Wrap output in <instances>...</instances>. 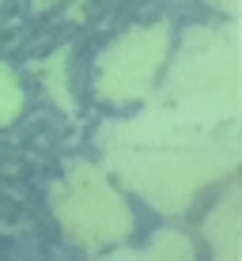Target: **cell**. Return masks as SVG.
Wrapping results in <instances>:
<instances>
[{"mask_svg": "<svg viewBox=\"0 0 242 261\" xmlns=\"http://www.w3.org/2000/svg\"><path fill=\"white\" fill-rule=\"evenodd\" d=\"M163 53V34H132L125 46H118V68L106 72V80L118 84V95L129 98L137 95V87L148 80V72H155V61Z\"/></svg>", "mask_w": 242, "mask_h": 261, "instance_id": "2", "label": "cell"}, {"mask_svg": "<svg viewBox=\"0 0 242 261\" xmlns=\"http://www.w3.org/2000/svg\"><path fill=\"white\" fill-rule=\"evenodd\" d=\"M57 212L72 227L68 235L87 239V242L118 239L129 227V212L118 201V193H110V186L91 170H79L65 182V197L57 201Z\"/></svg>", "mask_w": 242, "mask_h": 261, "instance_id": "1", "label": "cell"}, {"mask_svg": "<svg viewBox=\"0 0 242 261\" xmlns=\"http://www.w3.org/2000/svg\"><path fill=\"white\" fill-rule=\"evenodd\" d=\"M19 84H15V76L0 65V121L15 118V110H19Z\"/></svg>", "mask_w": 242, "mask_h": 261, "instance_id": "3", "label": "cell"}]
</instances>
